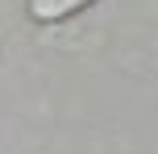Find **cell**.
I'll return each instance as SVG.
<instances>
[{"label":"cell","instance_id":"1","mask_svg":"<svg viewBox=\"0 0 158 154\" xmlns=\"http://www.w3.org/2000/svg\"><path fill=\"white\" fill-rule=\"evenodd\" d=\"M83 4H92V0H29V17L33 21H63V17L79 13Z\"/></svg>","mask_w":158,"mask_h":154}]
</instances>
